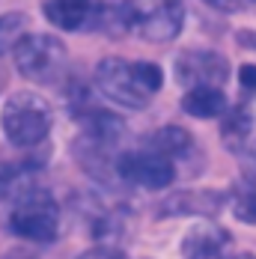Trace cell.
<instances>
[{
    "label": "cell",
    "mask_w": 256,
    "mask_h": 259,
    "mask_svg": "<svg viewBox=\"0 0 256 259\" xmlns=\"http://www.w3.org/2000/svg\"><path fill=\"white\" fill-rule=\"evenodd\" d=\"M164 72L158 63L149 60H119L104 57L96 66V90L113 104H122L128 110H143L161 93Z\"/></svg>",
    "instance_id": "6da1fadb"
},
{
    "label": "cell",
    "mask_w": 256,
    "mask_h": 259,
    "mask_svg": "<svg viewBox=\"0 0 256 259\" xmlns=\"http://www.w3.org/2000/svg\"><path fill=\"white\" fill-rule=\"evenodd\" d=\"M54 125V110L45 96L33 93V90H18L12 93L3 110H0V128L6 134V140L18 149L39 146Z\"/></svg>",
    "instance_id": "7a4b0ae2"
},
{
    "label": "cell",
    "mask_w": 256,
    "mask_h": 259,
    "mask_svg": "<svg viewBox=\"0 0 256 259\" xmlns=\"http://www.w3.org/2000/svg\"><path fill=\"white\" fill-rule=\"evenodd\" d=\"M6 230L33 244H51L60 235V206L45 188H30L12 206Z\"/></svg>",
    "instance_id": "3957f363"
},
{
    "label": "cell",
    "mask_w": 256,
    "mask_h": 259,
    "mask_svg": "<svg viewBox=\"0 0 256 259\" xmlns=\"http://www.w3.org/2000/svg\"><path fill=\"white\" fill-rule=\"evenodd\" d=\"M15 69L33 83H57L66 75L69 51L51 33H27L15 45Z\"/></svg>",
    "instance_id": "277c9868"
},
{
    "label": "cell",
    "mask_w": 256,
    "mask_h": 259,
    "mask_svg": "<svg viewBox=\"0 0 256 259\" xmlns=\"http://www.w3.org/2000/svg\"><path fill=\"white\" fill-rule=\"evenodd\" d=\"M131 30L146 42H173L185 27V6L179 0H125Z\"/></svg>",
    "instance_id": "5b68a950"
},
{
    "label": "cell",
    "mask_w": 256,
    "mask_h": 259,
    "mask_svg": "<svg viewBox=\"0 0 256 259\" xmlns=\"http://www.w3.org/2000/svg\"><path fill=\"white\" fill-rule=\"evenodd\" d=\"M116 176L128 185L146 188V191H161L173 185L176 164L155 149H131V152L116 155Z\"/></svg>",
    "instance_id": "8992f818"
},
{
    "label": "cell",
    "mask_w": 256,
    "mask_h": 259,
    "mask_svg": "<svg viewBox=\"0 0 256 259\" xmlns=\"http://www.w3.org/2000/svg\"><path fill=\"white\" fill-rule=\"evenodd\" d=\"M173 75L185 90L194 87H221L230 75V63L227 57L211 48H185L173 63Z\"/></svg>",
    "instance_id": "52a82bcc"
},
{
    "label": "cell",
    "mask_w": 256,
    "mask_h": 259,
    "mask_svg": "<svg viewBox=\"0 0 256 259\" xmlns=\"http://www.w3.org/2000/svg\"><path fill=\"white\" fill-rule=\"evenodd\" d=\"M227 206V194L215 188H182L161 203L164 218H203L211 221Z\"/></svg>",
    "instance_id": "ba28073f"
},
{
    "label": "cell",
    "mask_w": 256,
    "mask_h": 259,
    "mask_svg": "<svg viewBox=\"0 0 256 259\" xmlns=\"http://www.w3.org/2000/svg\"><path fill=\"white\" fill-rule=\"evenodd\" d=\"M185 259H230L232 256V233L215 221L194 224L182 238Z\"/></svg>",
    "instance_id": "9c48e42d"
},
{
    "label": "cell",
    "mask_w": 256,
    "mask_h": 259,
    "mask_svg": "<svg viewBox=\"0 0 256 259\" xmlns=\"http://www.w3.org/2000/svg\"><path fill=\"white\" fill-rule=\"evenodd\" d=\"M42 15L63 33L87 30L93 15V0H42Z\"/></svg>",
    "instance_id": "30bf717a"
},
{
    "label": "cell",
    "mask_w": 256,
    "mask_h": 259,
    "mask_svg": "<svg viewBox=\"0 0 256 259\" xmlns=\"http://www.w3.org/2000/svg\"><path fill=\"white\" fill-rule=\"evenodd\" d=\"M87 30L104 33V36H110V39H119V36L131 33L125 0H122V3H113V0H93V15H90Z\"/></svg>",
    "instance_id": "8fae6325"
},
{
    "label": "cell",
    "mask_w": 256,
    "mask_h": 259,
    "mask_svg": "<svg viewBox=\"0 0 256 259\" xmlns=\"http://www.w3.org/2000/svg\"><path fill=\"white\" fill-rule=\"evenodd\" d=\"M227 93L221 87H194L182 96V110L197 119H215L227 113Z\"/></svg>",
    "instance_id": "7c38bea8"
},
{
    "label": "cell",
    "mask_w": 256,
    "mask_h": 259,
    "mask_svg": "<svg viewBox=\"0 0 256 259\" xmlns=\"http://www.w3.org/2000/svg\"><path fill=\"white\" fill-rule=\"evenodd\" d=\"M221 140L232 155H241L247 143L253 140V119L247 107H227L224 125H221Z\"/></svg>",
    "instance_id": "4fadbf2b"
},
{
    "label": "cell",
    "mask_w": 256,
    "mask_h": 259,
    "mask_svg": "<svg viewBox=\"0 0 256 259\" xmlns=\"http://www.w3.org/2000/svg\"><path fill=\"white\" fill-rule=\"evenodd\" d=\"M146 149H155V152H161L164 158H170L176 164V161H185V158L194 155L197 146H194V137L182 125H164L155 134H149V146Z\"/></svg>",
    "instance_id": "5bb4252c"
},
{
    "label": "cell",
    "mask_w": 256,
    "mask_h": 259,
    "mask_svg": "<svg viewBox=\"0 0 256 259\" xmlns=\"http://www.w3.org/2000/svg\"><path fill=\"white\" fill-rule=\"evenodd\" d=\"M33 167L30 164H9L0 161V203H15L21 194H27L30 188H36L33 182Z\"/></svg>",
    "instance_id": "9a60e30c"
},
{
    "label": "cell",
    "mask_w": 256,
    "mask_h": 259,
    "mask_svg": "<svg viewBox=\"0 0 256 259\" xmlns=\"http://www.w3.org/2000/svg\"><path fill=\"white\" fill-rule=\"evenodd\" d=\"M227 206L230 211L247 227H256V185L247 179L235 182L232 191L227 194Z\"/></svg>",
    "instance_id": "2e32d148"
},
{
    "label": "cell",
    "mask_w": 256,
    "mask_h": 259,
    "mask_svg": "<svg viewBox=\"0 0 256 259\" xmlns=\"http://www.w3.org/2000/svg\"><path fill=\"white\" fill-rule=\"evenodd\" d=\"M30 33V18L27 12H3L0 15V57L15 51V45Z\"/></svg>",
    "instance_id": "e0dca14e"
},
{
    "label": "cell",
    "mask_w": 256,
    "mask_h": 259,
    "mask_svg": "<svg viewBox=\"0 0 256 259\" xmlns=\"http://www.w3.org/2000/svg\"><path fill=\"white\" fill-rule=\"evenodd\" d=\"M77 259H128L119 247H102V244H96V247H90V250H83Z\"/></svg>",
    "instance_id": "ac0fdd59"
},
{
    "label": "cell",
    "mask_w": 256,
    "mask_h": 259,
    "mask_svg": "<svg viewBox=\"0 0 256 259\" xmlns=\"http://www.w3.org/2000/svg\"><path fill=\"white\" fill-rule=\"evenodd\" d=\"M238 158L244 161V179L256 185V140H250V143H247V149H244Z\"/></svg>",
    "instance_id": "d6986e66"
},
{
    "label": "cell",
    "mask_w": 256,
    "mask_h": 259,
    "mask_svg": "<svg viewBox=\"0 0 256 259\" xmlns=\"http://www.w3.org/2000/svg\"><path fill=\"white\" fill-rule=\"evenodd\" d=\"M208 3L211 9H218V12H241V9H247L253 0H203Z\"/></svg>",
    "instance_id": "ffe728a7"
},
{
    "label": "cell",
    "mask_w": 256,
    "mask_h": 259,
    "mask_svg": "<svg viewBox=\"0 0 256 259\" xmlns=\"http://www.w3.org/2000/svg\"><path fill=\"white\" fill-rule=\"evenodd\" d=\"M238 80H241V90L244 93H253L256 90V66L253 63H247V66L238 69Z\"/></svg>",
    "instance_id": "44dd1931"
},
{
    "label": "cell",
    "mask_w": 256,
    "mask_h": 259,
    "mask_svg": "<svg viewBox=\"0 0 256 259\" xmlns=\"http://www.w3.org/2000/svg\"><path fill=\"white\" fill-rule=\"evenodd\" d=\"M238 45L256 48V30H241V33H238Z\"/></svg>",
    "instance_id": "7402d4cb"
},
{
    "label": "cell",
    "mask_w": 256,
    "mask_h": 259,
    "mask_svg": "<svg viewBox=\"0 0 256 259\" xmlns=\"http://www.w3.org/2000/svg\"><path fill=\"white\" fill-rule=\"evenodd\" d=\"M230 259H256V253H238V256H230Z\"/></svg>",
    "instance_id": "603a6c76"
},
{
    "label": "cell",
    "mask_w": 256,
    "mask_h": 259,
    "mask_svg": "<svg viewBox=\"0 0 256 259\" xmlns=\"http://www.w3.org/2000/svg\"><path fill=\"white\" fill-rule=\"evenodd\" d=\"M253 3H256V0H253Z\"/></svg>",
    "instance_id": "cb8c5ba5"
}]
</instances>
